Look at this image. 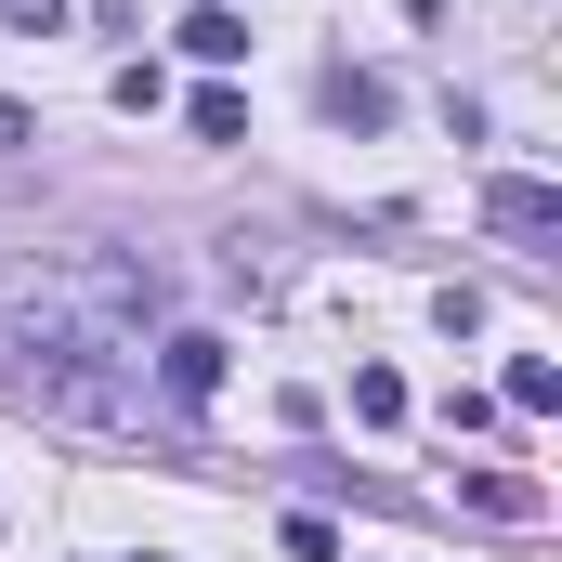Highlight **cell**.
<instances>
[{"label":"cell","mask_w":562,"mask_h":562,"mask_svg":"<svg viewBox=\"0 0 562 562\" xmlns=\"http://www.w3.org/2000/svg\"><path fill=\"white\" fill-rule=\"evenodd\" d=\"M484 236H510V249H550V236H562V196L537 183V170H497V183H484Z\"/></svg>","instance_id":"obj_1"},{"label":"cell","mask_w":562,"mask_h":562,"mask_svg":"<svg viewBox=\"0 0 562 562\" xmlns=\"http://www.w3.org/2000/svg\"><path fill=\"white\" fill-rule=\"evenodd\" d=\"M223 367H236V353H223L210 327H170V340H157V393H170V406H210Z\"/></svg>","instance_id":"obj_2"},{"label":"cell","mask_w":562,"mask_h":562,"mask_svg":"<svg viewBox=\"0 0 562 562\" xmlns=\"http://www.w3.org/2000/svg\"><path fill=\"white\" fill-rule=\"evenodd\" d=\"M327 119H340V132H393V79H367V66H327Z\"/></svg>","instance_id":"obj_3"},{"label":"cell","mask_w":562,"mask_h":562,"mask_svg":"<svg viewBox=\"0 0 562 562\" xmlns=\"http://www.w3.org/2000/svg\"><path fill=\"white\" fill-rule=\"evenodd\" d=\"M458 497H471L484 524H537V510H550V497H537L524 471H458Z\"/></svg>","instance_id":"obj_4"},{"label":"cell","mask_w":562,"mask_h":562,"mask_svg":"<svg viewBox=\"0 0 562 562\" xmlns=\"http://www.w3.org/2000/svg\"><path fill=\"white\" fill-rule=\"evenodd\" d=\"M183 53H196V66H236V53H249V26H236L223 0H196V13H183Z\"/></svg>","instance_id":"obj_5"},{"label":"cell","mask_w":562,"mask_h":562,"mask_svg":"<svg viewBox=\"0 0 562 562\" xmlns=\"http://www.w3.org/2000/svg\"><path fill=\"white\" fill-rule=\"evenodd\" d=\"M353 419L393 431V419H406V380H393V367H353Z\"/></svg>","instance_id":"obj_6"},{"label":"cell","mask_w":562,"mask_h":562,"mask_svg":"<svg viewBox=\"0 0 562 562\" xmlns=\"http://www.w3.org/2000/svg\"><path fill=\"white\" fill-rule=\"evenodd\" d=\"M183 119H196V144H236V132H249V105H236V92H223V79H210V92H196V105H183Z\"/></svg>","instance_id":"obj_7"},{"label":"cell","mask_w":562,"mask_h":562,"mask_svg":"<svg viewBox=\"0 0 562 562\" xmlns=\"http://www.w3.org/2000/svg\"><path fill=\"white\" fill-rule=\"evenodd\" d=\"M510 406H524V419H550V406H562V367H550V353H524V367H510Z\"/></svg>","instance_id":"obj_8"},{"label":"cell","mask_w":562,"mask_h":562,"mask_svg":"<svg viewBox=\"0 0 562 562\" xmlns=\"http://www.w3.org/2000/svg\"><path fill=\"white\" fill-rule=\"evenodd\" d=\"M288 562H340V524L327 510H288Z\"/></svg>","instance_id":"obj_9"},{"label":"cell","mask_w":562,"mask_h":562,"mask_svg":"<svg viewBox=\"0 0 562 562\" xmlns=\"http://www.w3.org/2000/svg\"><path fill=\"white\" fill-rule=\"evenodd\" d=\"M0 26H26V40H53V26H66V0H0Z\"/></svg>","instance_id":"obj_10"},{"label":"cell","mask_w":562,"mask_h":562,"mask_svg":"<svg viewBox=\"0 0 562 562\" xmlns=\"http://www.w3.org/2000/svg\"><path fill=\"white\" fill-rule=\"evenodd\" d=\"M144 562H157V550H144Z\"/></svg>","instance_id":"obj_11"}]
</instances>
